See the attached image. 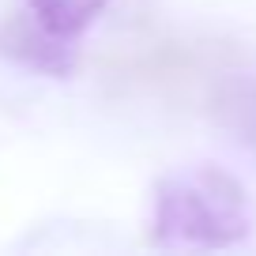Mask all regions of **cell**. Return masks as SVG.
Returning a JSON list of instances; mask_svg holds the SVG:
<instances>
[{
  "label": "cell",
  "mask_w": 256,
  "mask_h": 256,
  "mask_svg": "<svg viewBox=\"0 0 256 256\" xmlns=\"http://www.w3.org/2000/svg\"><path fill=\"white\" fill-rule=\"evenodd\" d=\"M248 234L245 192L230 174L204 166L166 177L154 196V241L184 248H226Z\"/></svg>",
  "instance_id": "obj_1"
},
{
  "label": "cell",
  "mask_w": 256,
  "mask_h": 256,
  "mask_svg": "<svg viewBox=\"0 0 256 256\" xmlns=\"http://www.w3.org/2000/svg\"><path fill=\"white\" fill-rule=\"evenodd\" d=\"M106 4H110V0H26V12H30L46 30H53L56 38L80 42L83 30L102 16Z\"/></svg>",
  "instance_id": "obj_3"
},
{
  "label": "cell",
  "mask_w": 256,
  "mask_h": 256,
  "mask_svg": "<svg viewBox=\"0 0 256 256\" xmlns=\"http://www.w3.org/2000/svg\"><path fill=\"white\" fill-rule=\"evenodd\" d=\"M0 53L12 56L23 68H30V72L53 76V80H60V76H68L76 68V42L56 38L30 12L12 16L8 23L0 26Z\"/></svg>",
  "instance_id": "obj_2"
}]
</instances>
